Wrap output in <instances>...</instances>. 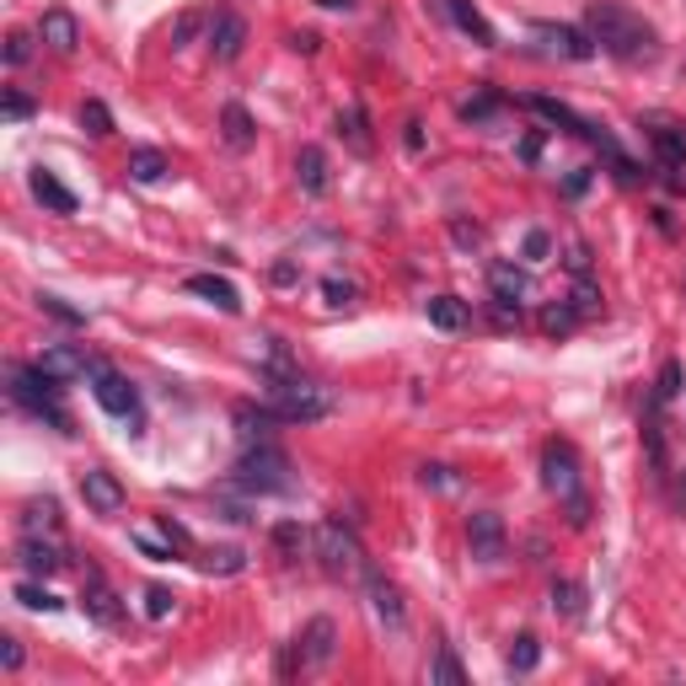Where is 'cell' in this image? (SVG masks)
<instances>
[{
    "label": "cell",
    "instance_id": "7dc6e473",
    "mask_svg": "<svg viewBox=\"0 0 686 686\" xmlns=\"http://www.w3.org/2000/svg\"><path fill=\"white\" fill-rule=\"evenodd\" d=\"M547 252H553V237H547V231H526V258H531V264H547Z\"/></svg>",
    "mask_w": 686,
    "mask_h": 686
},
{
    "label": "cell",
    "instance_id": "4316f807",
    "mask_svg": "<svg viewBox=\"0 0 686 686\" xmlns=\"http://www.w3.org/2000/svg\"><path fill=\"white\" fill-rule=\"evenodd\" d=\"M22 531L28 537H60V505L54 499H28L22 505Z\"/></svg>",
    "mask_w": 686,
    "mask_h": 686
},
{
    "label": "cell",
    "instance_id": "bcb514c9",
    "mask_svg": "<svg viewBox=\"0 0 686 686\" xmlns=\"http://www.w3.org/2000/svg\"><path fill=\"white\" fill-rule=\"evenodd\" d=\"M32 60V38L28 32H11L6 38V64H28Z\"/></svg>",
    "mask_w": 686,
    "mask_h": 686
},
{
    "label": "cell",
    "instance_id": "7bdbcfd3",
    "mask_svg": "<svg viewBox=\"0 0 686 686\" xmlns=\"http://www.w3.org/2000/svg\"><path fill=\"white\" fill-rule=\"evenodd\" d=\"M38 306H43L49 317H60V322H70V328H81V322H87V311H76V306H64L60 296H38Z\"/></svg>",
    "mask_w": 686,
    "mask_h": 686
},
{
    "label": "cell",
    "instance_id": "6f0895ef",
    "mask_svg": "<svg viewBox=\"0 0 686 686\" xmlns=\"http://www.w3.org/2000/svg\"><path fill=\"white\" fill-rule=\"evenodd\" d=\"M676 505L686 509V473H682V478H676Z\"/></svg>",
    "mask_w": 686,
    "mask_h": 686
},
{
    "label": "cell",
    "instance_id": "7c38bea8",
    "mask_svg": "<svg viewBox=\"0 0 686 686\" xmlns=\"http://www.w3.org/2000/svg\"><path fill=\"white\" fill-rule=\"evenodd\" d=\"M81 499H87V509H97V515H119L123 483L113 478L108 467H87V473H81Z\"/></svg>",
    "mask_w": 686,
    "mask_h": 686
},
{
    "label": "cell",
    "instance_id": "f35d334b",
    "mask_svg": "<svg viewBox=\"0 0 686 686\" xmlns=\"http://www.w3.org/2000/svg\"><path fill=\"white\" fill-rule=\"evenodd\" d=\"M172 606H178V596H172L167 585H150V590H146V617H150V623L172 617Z\"/></svg>",
    "mask_w": 686,
    "mask_h": 686
},
{
    "label": "cell",
    "instance_id": "4fadbf2b",
    "mask_svg": "<svg viewBox=\"0 0 686 686\" xmlns=\"http://www.w3.org/2000/svg\"><path fill=\"white\" fill-rule=\"evenodd\" d=\"M241 49H247V22H241L237 11H220L209 22V54H215V64L241 60Z\"/></svg>",
    "mask_w": 686,
    "mask_h": 686
},
{
    "label": "cell",
    "instance_id": "f5cc1de1",
    "mask_svg": "<svg viewBox=\"0 0 686 686\" xmlns=\"http://www.w3.org/2000/svg\"><path fill=\"white\" fill-rule=\"evenodd\" d=\"M418 478H424V483H435V488H446V467H424V473H418Z\"/></svg>",
    "mask_w": 686,
    "mask_h": 686
},
{
    "label": "cell",
    "instance_id": "681fc988",
    "mask_svg": "<svg viewBox=\"0 0 686 686\" xmlns=\"http://www.w3.org/2000/svg\"><path fill=\"white\" fill-rule=\"evenodd\" d=\"M568 269L579 274V279H585V274H590V252H585V247H579V241H574V247H568Z\"/></svg>",
    "mask_w": 686,
    "mask_h": 686
},
{
    "label": "cell",
    "instance_id": "8992f818",
    "mask_svg": "<svg viewBox=\"0 0 686 686\" xmlns=\"http://www.w3.org/2000/svg\"><path fill=\"white\" fill-rule=\"evenodd\" d=\"M311 553L322 558V568L328 574H338V579H355V574H365V547H359V537L344 526V520H322L317 531H311Z\"/></svg>",
    "mask_w": 686,
    "mask_h": 686
},
{
    "label": "cell",
    "instance_id": "1f68e13d",
    "mask_svg": "<svg viewBox=\"0 0 686 686\" xmlns=\"http://www.w3.org/2000/svg\"><path fill=\"white\" fill-rule=\"evenodd\" d=\"M537 665H541V644L531 638V633H520V638L509 644V670L526 676V670H537Z\"/></svg>",
    "mask_w": 686,
    "mask_h": 686
},
{
    "label": "cell",
    "instance_id": "f6af8a7d",
    "mask_svg": "<svg viewBox=\"0 0 686 686\" xmlns=\"http://www.w3.org/2000/svg\"><path fill=\"white\" fill-rule=\"evenodd\" d=\"M322 296H328V306H355V285H349V279H338V274H332L328 285H322Z\"/></svg>",
    "mask_w": 686,
    "mask_h": 686
},
{
    "label": "cell",
    "instance_id": "44dd1931",
    "mask_svg": "<svg viewBox=\"0 0 686 686\" xmlns=\"http://www.w3.org/2000/svg\"><path fill=\"white\" fill-rule=\"evenodd\" d=\"M649 150L665 172H686V129H649Z\"/></svg>",
    "mask_w": 686,
    "mask_h": 686
},
{
    "label": "cell",
    "instance_id": "ba28073f",
    "mask_svg": "<svg viewBox=\"0 0 686 686\" xmlns=\"http://www.w3.org/2000/svg\"><path fill=\"white\" fill-rule=\"evenodd\" d=\"M91 397H97V408L113 418H129V424H140V391L123 381L119 370H108V365H97L91 370Z\"/></svg>",
    "mask_w": 686,
    "mask_h": 686
},
{
    "label": "cell",
    "instance_id": "6da1fadb",
    "mask_svg": "<svg viewBox=\"0 0 686 686\" xmlns=\"http://www.w3.org/2000/svg\"><path fill=\"white\" fill-rule=\"evenodd\" d=\"M585 32L596 38V49L612 54V60H649L655 54V28L638 11L617 6V0H590L585 6Z\"/></svg>",
    "mask_w": 686,
    "mask_h": 686
},
{
    "label": "cell",
    "instance_id": "db71d44e",
    "mask_svg": "<svg viewBox=\"0 0 686 686\" xmlns=\"http://www.w3.org/2000/svg\"><path fill=\"white\" fill-rule=\"evenodd\" d=\"M520 156H526V161H537V156H541V135H531V140H520Z\"/></svg>",
    "mask_w": 686,
    "mask_h": 686
},
{
    "label": "cell",
    "instance_id": "9c48e42d",
    "mask_svg": "<svg viewBox=\"0 0 686 686\" xmlns=\"http://www.w3.org/2000/svg\"><path fill=\"white\" fill-rule=\"evenodd\" d=\"M531 38H541L553 54H564V60H596L600 49H596V38L585 28H568V22H531Z\"/></svg>",
    "mask_w": 686,
    "mask_h": 686
},
{
    "label": "cell",
    "instance_id": "277c9868",
    "mask_svg": "<svg viewBox=\"0 0 686 686\" xmlns=\"http://www.w3.org/2000/svg\"><path fill=\"white\" fill-rule=\"evenodd\" d=\"M11 397L17 408H28L32 418H49L60 435H70V414L60 402V381L43 370V365H11Z\"/></svg>",
    "mask_w": 686,
    "mask_h": 686
},
{
    "label": "cell",
    "instance_id": "ac0fdd59",
    "mask_svg": "<svg viewBox=\"0 0 686 686\" xmlns=\"http://www.w3.org/2000/svg\"><path fill=\"white\" fill-rule=\"evenodd\" d=\"M38 32H43V43H49L54 54H76V49H81V22H76L70 11H43Z\"/></svg>",
    "mask_w": 686,
    "mask_h": 686
},
{
    "label": "cell",
    "instance_id": "8fae6325",
    "mask_svg": "<svg viewBox=\"0 0 686 686\" xmlns=\"http://www.w3.org/2000/svg\"><path fill=\"white\" fill-rule=\"evenodd\" d=\"M467 541H473V558L499 564V558H505V520H499L494 509H478V515L467 520Z\"/></svg>",
    "mask_w": 686,
    "mask_h": 686
},
{
    "label": "cell",
    "instance_id": "c3c4849f",
    "mask_svg": "<svg viewBox=\"0 0 686 686\" xmlns=\"http://www.w3.org/2000/svg\"><path fill=\"white\" fill-rule=\"evenodd\" d=\"M0 665L6 670H22V644L17 638H0Z\"/></svg>",
    "mask_w": 686,
    "mask_h": 686
},
{
    "label": "cell",
    "instance_id": "2e32d148",
    "mask_svg": "<svg viewBox=\"0 0 686 686\" xmlns=\"http://www.w3.org/2000/svg\"><path fill=\"white\" fill-rule=\"evenodd\" d=\"M526 108H531V113H541L547 123L568 129V135H579V140H596V135H600L596 123H590V119H579V113H574L568 102H558V97H526Z\"/></svg>",
    "mask_w": 686,
    "mask_h": 686
},
{
    "label": "cell",
    "instance_id": "5bb4252c",
    "mask_svg": "<svg viewBox=\"0 0 686 686\" xmlns=\"http://www.w3.org/2000/svg\"><path fill=\"white\" fill-rule=\"evenodd\" d=\"M435 6H440V11H446L450 22H456V28L467 32V38H473V43H483V49H494V43H499V32H494V22H488V17H483L478 6H473V0H435Z\"/></svg>",
    "mask_w": 686,
    "mask_h": 686
},
{
    "label": "cell",
    "instance_id": "d4e9b609",
    "mask_svg": "<svg viewBox=\"0 0 686 686\" xmlns=\"http://www.w3.org/2000/svg\"><path fill=\"white\" fill-rule=\"evenodd\" d=\"M424 311H429V322L440 332H461L467 322H473V311H467V300L461 296H429L424 300Z\"/></svg>",
    "mask_w": 686,
    "mask_h": 686
},
{
    "label": "cell",
    "instance_id": "e575fe53",
    "mask_svg": "<svg viewBox=\"0 0 686 686\" xmlns=\"http://www.w3.org/2000/svg\"><path fill=\"white\" fill-rule=\"evenodd\" d=\"M541 328H547V332H568V328H579V306H568V300H553V306L541 311Z\"/></svg>",
    "mask_w": 686,
    "mask_h": 686
},
{
    "label": "cell",
    "instance_id": "60d3db41",
    "mask_svg": "<svg viewBox=\"0 0 686 686\" xmlns=\"http://www.w3.org/2000/svg\"><path fill=\"white\" fill-rule=\"evenodd\" d=\"M0 113L11 123H22V119H32L38 108H32V97H22V91H6V97H0Z\"/></svg>",
    "mask_w": 686,
    "mask_h": 686
},
{
    "label": "cell",
    "instance_id": "74e56055",
    "mask_svg": "<svg viewBox=\"0 0 686 686\" xmlns=\"http://www.w3.org/2000/svg\"><path fill=\"white\" fill-rule=\"evenodd\" d=\"M205 568H209V574H241V568H247V558H241V547H215V553L205 558Z\"/></svg>",
    "mask_w": 686,
    "mask_h": 686
},
{
    "label": "cell",
    "instance_id": "ffe728a7",
    "mask_svg": "<svg viewBox=\"0 0 686 686\" xmlns=\"http://www.w3.org/2000/svg\"><path fill=\"white\" fill-rule=\"evenodd\" d=\"M188 296L215 300V306H220L226 317H237V311H241L237 285H231V279H220V274H188Z\"/></svg>",
    "mask_w": 686,
    "mask_h": 686
},
{
    "label": "cell",
    "instance_id": "603a6c76",
    "mask_svg": "<svg viewBox=\"0 0 686 686\" xmlns=\"http://www.w3.org/2000/svg\"><path fill=\"white\" fill-rule=\"evenodd\" d=\"M220 135H226V146L231 150H252L258 123H252V113H247L241 102H226V108H220Z\"/></svg>",
    "mask_w": 686,
    "mask_h": 686
},
{
    "label": "cell",
    "instance_id": "d6986e66",
    "mask_svg": "<svg viewBox=\"0 0 686 686\" xmlns=\"http://www.w3.org/2000/svg\"><path fill=\"white\" fill-rule=\"evenodd\" d=\"M17 558H22V568H28V574H60L64 568V553H60V541L49 537H28V531H22V547H17Z\"/></svg>",
    "mask_w": 686,
    "mask_h": 686
},
{
    "label": "cell",
    "instance_id": "ab89813d",
    "mask_svg": "<svg viewBox=\"0 0 686 686\" xmlns=\"http://www.w3.org/2000/svg\"><path fill=\"white\" fill-rule=\"evenodd\" d=\"M205 28V17H199V11H182L178 22H172V32H167V38H172V49H182V43H193V32Z\"/></svg>",
    "mask_w": 686,
    "mask_h": 686
},
{
    "label": "cell",
    "instance_id": "d6a6232c",
    "mask_svg": "<svg viewBox=\"0 0 686 686\" xmlns=\"http://www.w3.org/2000/svg\"><path fill=\"white\" fill-rule=\"evenodd\" d=\"M274 547H279L285 558H300V553L311 547V531H306V526H296V520H285V526H274Z\"/></svg>",
    "mask_w": 686,
    "mask_h": 686
},
{
    "label": "cell",
    "instance_id": "8d00e7d4",
    "mask_svg": "<svg viewBox=\"0 0 686 686\" xmlns=\"http://www.w3.org/2000/svg\"><path fill=\"white\" fill-rule=\"evenodd\" d=\"M17 600H22L28 612H60V606H64V600H60V596H49L43 585H17Z\"/></svg>",
    "mask_w": 686,
    "mask_h": 686
},
{
    "label": "cell",
    "instance_id": "816d5d0a",
    "mask_svg": "<svg viewBox=\"0 0 686 686\" xmlns=\"http://www.w3.org/2000/svg\"><path fill=\"white\" fill-rule=\"evenodd\" d=\"M135 541H140V553H150V558H172V553H167V547H161V541H156V537H146V531H140V537H135Z\"/></svg>",
    "mask_w": 686,
    "mask_h": 686
},
{
    "label": "cell",
    "instance_id": "83f0119b",
    "mask_svg": "<svg viewBox=\"0 0 686 686\" xmlns=\"http://www.w3.org/2000/svg\"><path fill=\"white\" fill-rule=\"evenodd\" d=\"M274 424H279V418L269 414V402H264V408H252V402H241V408H237V435H241V440H247V446H264V440H269V435H274Z\"/></svg>",
    "mask_w": 686,
    "mask_h": 686
},
{
    "label": "cell",
    "instance_id": "11a10c76",
    "mask_svg": "<svg viewBox=\"0 0 686 686\" xmlns=\"http://www.w3.org/2000/svg\"><path fill=\"white\" fill-rule=\"evenodd\" d=\"M408 150H424V123H408Z\"/></svg>",
    "mask_w": 686,
    "mask_h": 686
},
{
    "label": "cell",
    "instance_id": "9a60e30c",
    "mask_svg": "<svg viewBox=\"0 0 686 686\" xmlns=\"http://www.w3.org/2000/svg\"><path fill=\"white\" fill-rule=\"evenodd\" d=\"M54 381H76V376H91L102 359L97 355H81V349H70V344H54V349H43V359H38Z\"/></svg>",
    "mask_w": 686,
    "mask_h": 686
},
{
    "label": "cell",
    "instance_id": "d590c367",
    "mask_svg": "<svg viewBox=\"0 0 686 686\" xmlns=\"http://www.w3.org/2000/svg\"><path fill=\"white\" fill-rule=\"evenodd\" d=\"M81 129H87V135H113V113H108L97 97H87V102H81Z\"/></svg>",
    "mask_w": 686,
    "mask_h": 686
},
{
    "label": "cell",
    "instance_id": "9f6ffc18",
    "mask_svg": "<svg viewBox=\"0 0 686 686\" xmlns=\"http://www.w3.org/2000/svg\"><path fill=\"white\" fill-rule=\"evenodd\" d=\"M317 6H322V11H355L359 0H317Z\"/></svg>",
    "mask_w": 686,
    "mask_h": 686
},
{
    "label": "cell",
    "instance_id": "f546056e",
    "mask_svg": "<svg viewBox=\"0 0 686 686\" xmlns=\"http://www.w3.org/2000/svg\"><path fill=\"white\" fill-rule=\"evenodd\" d=\"M488 279H494V296H499V300H526V296H531V279L515 269V264H494V269H488Z\"/></svg>",
    "mask_w": 686,
    "mask_h": 686
},
{
    "label": "cell",
    "instance_id": "cb8c5ba5",
    "mask_svg": "<svg viewBox=\"0 0 686 686\" xmlns=\"http://www.w3.org/2000/svg\"><path fill=\"white\" fill-rule=\"evenodd\" d=\"M28 188H32V199H38V205H49L54 215H76V193H70L54 172H43V167H38V172L28 178Z\"/></svg>",
    "mask_w": 686,
    "mask_h": 686
},
{
    "label": "cell",
    "instance_id": "b9f144b4",
    "mask_svg": "<svg viewBox=\"0 0 686 686\" xmlns=\"http://www.w3.org/2000/svg\"><path fill=\"white\" fill-rule=\"evenodd\" d=\"M682 391V365L676 359H665V370H659V387H655V402H670Z\"/></svg>",
    "mask_w": 686,
    "mask_h": 686
},
{
    "label": "cell",
    "instance_id": "7a4b0ae2",
    "mask_svg": "<svg viewBox=\"0 0 686 686\" xmlns=\"http://www.w3.org/2000/svg\"><path fill=\"white\" fill-rule=\"evenodd\" d=\"M231 483L247 488V494H258V499H269V494H296V467H290V456L274 446V440H264V446L241 450Z\"/></svg>",
    "mask_w": 686,
    "mask_h": 686
},
{
    "label": "cell",
    "instance_id": "484cf974",
    "mask_svg": "<svg viewBox=\"0 0 686 686\" xmlns=\"http://www.w3.org/2000/svg\"><path fill=\"white\" fill-rule=\"evenodd\" d=\"M296 178H300V188H306L311 199H322V193H328V156H322L317 146H306L296 156Z\"/></svg>",
    "mask_w": 686,
    "mask_h": 686
},
{
    "label": "cell",
    "instance_id": "5b68a950",
    "mask_svg": "<svg viewBox=\"0 0 686 686\" xmlns=\"http://www.w3.org/2000/svg\"><path fill=\"white\" fill-rule=\"evenodd\" d=\"M269 414L279 424H317V418L332 414V397L322 387H311V381H274L269 387Z\"/></svg>",
    "mask_w": 686,
    "mask_h": 686
},
{
    "label": "cell",
    "instance_id": "ee69618b",
    "mask_svg": "<svg viewBox=\"0 0 686 686\" xmlns=\"http://www.w3.org/2000/svg\"><path fill=\"white\" fill-rule=\"evenodd\" d=\"M499 113V97H478V102H461V119L467 123H488Z\"/></svg>",
    "mask_w": 686,
    "mask_h": 686
},
{
    "label": "cell",
    "instance_id": "f1b7e54d",
    "mask_svg": "<svg viewBox=\"0 0 686 686\" xmlns=\"http://www.w3.org/2000/svg\"><path fill=\"white\" fill-rule=\"evenodd\" d=\"M167 172H172V161H167L161 150H150V146L129 150V178H135V182H161Z\"/></svg>",
    "mask_w": 686,
    "mask_h": 686
},
{
    "label": "cell",
    "instance_id": "e0dca14e",
    "mask_svg": "<svg viewBox=\"0 0 686 686\" xmlns=\"http://www.w3.org/2000/svg\"><path fill=\"white\" fill-rule=\"evenodd\" d=\"M338 140L355 150V156H376V140H370V113H365V102H349V108L338 113Z\"/></svg>",
    "mask_w": 686,
    "mask_h": 686
},
{
    "label": "cell",
    "instance_id": "52a82bcc",
    "mask_svg": "<svg viewBox=\"0 0 686 686\" xmlns=\"http://www.w3.org/2000/svg\"><path fill=\"white\" fill-rule=\"evenodd\" d=\"M332 655H338V627H332L328 617H311V623H306V633H300L296 644L285 649V659H279V676H296V670H322Z\"/></svg>",
    "mask_w": 686,
    "mask_h": 686
},
{
    "label": "cell",
    "instance_id": "7402d4cb",
    "mask_svg": "<svg viewBox=\"0 0 686 686\" xmlns=\"http://www.w3.org/2000/svg\"><path fill=\"white\" fill-rule=\"evenodd\" d=\"M370 606H376V617H381L387 627H402V623H408L402 590H397L391 579H381V574H370Z\"/></svg>",
    "mask_w": 686,
    "mask_h": 686
},
{
    "label": "cell",
    "instance_id": "f907efd6",
    "mask_svg": "<svg viewBox=\"0 0 686 686\" xmlns=\"http://www.w3.org/2000/svg\"><path fill=\"white\" fill-rule=\"evenodd\" d=\"M317 43H322L317 32H290V49H296V54H317Z\"/></svg>",
    "mask_w": 686,
    "mask_h": 686
},
{
    "label": "cell",
    "instance_id": "30bf717a",
    "mask_svg": "<svg viewBox=\"0 0 686 686\" xmlns=\"http://www.w3.org/2000/svg\"><path fill=\"white\" fill-rule=\"evenodd\" d=\"M81 606H87L91 623H102V627H119V617H123L113 585H108L97 568H87V574H81Z\"/></svg>",
    "mask_w": 686,
    "mask_h": 686
},
{
    "label": "cell",
    "instance_id": "4dcf8cb0",
    "mask_svg": "<svg viewBox=\"0 0 686 686\" xmlns=\"http://www.w3.org/2000/svg\"><path fill=\"white\" fill-rule=\"evenodd\" d=\"M553 612H558V617H568V623H579V617H585V585L558 579V585H553Z\"/></svg>",
    "mask_w": 686,
    "mask_h": 686
},
{
    "label": "cell",
    "instance_id": "836d02e7",
    "mask_svg": "<svg viewBox=\"0 0 686 686\" xmlns=\"http://www.w3.org/2000/svg\"><path fill=\"white\" fill-rule=\"evenodd\" d=\"M429 682H435V686H461V682H467V670H461V659L450 655V649H440V655H435V665H429Z\"/></svg>",
    "mask_w": 686,
    "mask_h": 686
},
{
    "label": "cell",
    "instance_id": "3957f363",
    "mask_svg": "<svg viewBox=\"0 0 686 686\" xmlns=\"http://www.w3.org/2000/svg\"><path fill=\"white\" fill-rule=\"evenodd\" d=\"M541 483H547V494L564 499L568 526L590 520V499H585V483H579V456H574L568 440H547V450H541Z\"/></svg>",
    "mask_w": 686,
    "mask_h": 686
}]
</instances>
